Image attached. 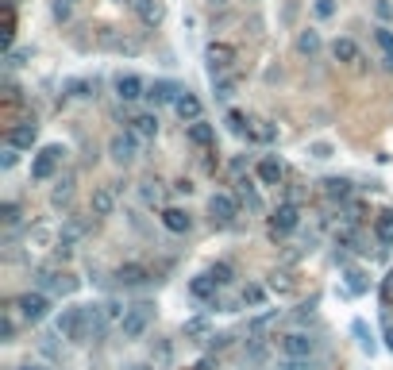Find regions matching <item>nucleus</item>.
<instances>
[{
  "label": "nucleus",
  "instance_id": "nucleus-3",
  "mask_svg": "<svg viewBox=\"0 0 393 370\" xmlns=\"http://www.w3.org/2000/svg\"><path fill=\"white\" fill-rule=\"evenodd\" d=\"M12 305H15V312L23 316V324H43V320L51 316V293L27 290V293H20Z\"/></svg>",
  "mask_w": 393,
  "mask_h": 370
},
{
  "label": "nucleus",
  "instance_id": "nucleus-42",
  "mask_svg": "<svg viewBox=\"0 0 393 370\" xmlns=\"http://www.w3.org/2000/svg\"><path fill=\"white\" fill-rule=\"evenodd\" d=\"M274 370H313V359H277Z\"/></svg>",
  "mask_w": 393,
  "mask_h": 370
},
{
  "label": "nucleus",
  "instance_id": "nucleus-21",
  "mask_svg": "<svg viewBox=\"0 0 393 370\" xmlns=\"http://www.w3.org/2000/svg\"><path fill=\"white\" fill-rule=\"evenodd\" d=\"M174 112H177V116H182V123H196V120H204L201 116V97H196V93H189V89H185V93L182 97H177V104H174Z\"/></svg>",
  "mask_w": 393,
  "mask_h": 370
},
{
  "label": "nucleus",
  "instance_id": "nucleus-34",
  "mask_svg": "<svg viewBox=\"0 0 393 370\" xmlns=\"http://www.w3.org/2000/svg\"><path fill=\"white\" fill-rule=\"evenodd\" d=\"M139 201H143L146 209H154V204H162V182H154V178H146V182H139Z\"/></svg>",
  "mask_w": 393,
  "mask_h": 370
},
{
  "label": "nucleus",
  "instance_id": "nucleus-5",
  "mask_svg": "<svg viewBox=\"0 0 393 370\" xmlns=\"http://www.w3.org/2000/svg\"><path fill=\"white\" fill-rule=\"evenodd\" d=\"M270 235L274 240H285V235H293L301 228V204H293V201H282L274 212H270Z\"/></svg>",
  "mask_w": 393,
  "mask_h": 370
},
{
  "label": "nucleus",
  "instance_id": "nucleus-30",
  "mask_svg": "<svg viewBox=\"0 0 393 370\" xmlns=\"http://www.w3.org/2000/svg\"><path fill=\"white\" fill-rule=\"evenodd\" d=\"M235 89H239V73H224V78H216L212 81V93H216V101L220 104H227L235 97Z\"/></svg>",
  "mask_w": 393,
  "mask_h": 370
},
{
  "label": "nucleus",
  "instance_id": "nucleus-56",
  "mask_svg": "<svg viewBox=\"0 0 393 370\" xmlns=\"http://www.w3.org/2000/svg\"><path fill=\"white\" fill-rule=\"evenodd\" d=\"M251 4H258V0H251Z\"/></svg>",
  "mask_w": 393,
  "mask_h": 370
},
{
  "label": "nucleus",
  "instance_id": "nucleus-45",
  "mask_svg": "<svg viewBox=\"0 0 393 370\" xmlns=\"http://www.w3.org/2000/svg\"><path fill=\"white\" fill-rule=\"evenodd\" d=\"M355 335H358V347L363 351H374V335L366 332V324H355Z\"/></svg>",
  "mask_w": 393,
  "mask_h": 370
},
{
  "label": "nucleus",
  "instance_id": "nucleus-55",
  "mask_svg": "<svg viewBox=\"0 0 393 370\" xmlns=\"http://www.w3.org/2000/svg\"><path fill=\"white\" fill-rule=\"evenodd\" d=\"M116 4H127V8H131V0H116Z\"/></svg>",
  "mask_w": 393,
  "mask_h": 370
},
{
  "label": "nucleus",
  "instance_id": "nucleus-24",
  "mask_svg": "<svg viewBox=\"0 0 393 370\" xmlns=\"http://www.w3.org/2000/svg\"><path fill=\"white\" fill-rule=\"evenodd\" d=\"M235 197H239V204H247L251 212H262V197H258V185L251 182V178H235Z\"/></svg>",
  "mask_w": 393,
  "mask_h": 370
},
{
  "label": "nucleus",
  "instance_id": "nucleus-29",
  "mask_svg": "<svg viewBox=\"0 0 393 370\" xmlns=\"http://www.w3.org/2000/svg\"><path fill=\"white\" fill-rule=\"evenodd\" d=\"M70 201H73V174H66L51 189V209H70Z\"/></svg>",
  "mask_w": 393,
  "mask_h": 370
},
{
  "label": "nucleus",
  "instance_id": "nucleus-28",
  "mask_svg": "<svg viewBox=\"0 0 393 370\" xmlns=\"http://www.w3.org/2000/svg\"><path fill=\"white\" fill-rule=\"evenodd\" d=\"M324 197L328 201H339V204H351V182L347 178H324Z\"/></svg>",
  "mask_w": 393,
  "mask_h": 370
},
{
  "label": "nucleus",
  "instance_id": "nucleus-49",
  "mask_svg": "<svg viewBox=\"0 0 393 370\" xmlns=\"http://www.w3.org/2000/svg\"><path fill=\"white\" fill-rule=\"evenodd\" d=\"M316 16H320V20L335 16V4H332V0H316Z\"/></svg>",
  "mask_w": 393,
  "mask_h": 370
},
{
  "label": "nucleus",
  "instance_id": "nucleus-18",
  "mask_svg": "<svg viewBox=\"0 0 393 370\" xmlns=\"http://www.w3.org/2000/svg\"><path fill=\"white\" fill-rule=\"evenodd\" d=\"M162 228H166L170 235H189L193 216L185 209H177V204H170V209H162Z\"/></svg>",
  "mask_w": 393,
  "mask_h": 370
},
{
  "label": "nucleus",
  "instance_id": "nucleus-43",
  "mask_svg": "<svg viewBox=\"0 0 393 370\" xmlns=\"http://www.w3.org/2000/svg\"><path fill=\"white\" fill-rule=\"evenodd\" d=\"M15 162H20V151H15L12 143H4V151H0V170H12Z\"/></svg>",
  "mask_w": 393,
  "mask_h": 370
},
{
  "label": "nucleus",
  "instance_id": "nucleus-39",
  "mask_svg": "<svg viewBox=\"0 0 393 370\" xmlns=\"http://www.w3.org/2000/svg\"><path fill=\"white\" fill-rule=\"evenodd\" d=\"M374 43H378L382 54L389 58V54H393V31H389V27H374Z\"/></svg>",
  "mask_w": 393,
  "mask_h": 370
},
{
  "label": "nucleus",
  "instance_id": "nucleus-13",
  "mask_svg": "<svg viewBox=\"0 0 393 370\" xmlns=\"http://www.w3.org/2000/svg\"><path fill=\"white\" fill-rule=\"evenodd\" d=\"M4 143H12L15 151H31V147L39 143V123L35 120H20V123H12L8 128V135H4Z\"/></svg>",
  "mask_w": 393,
  "mask_h": 370
},
{
  "label": "nucleus",
  "instance_id": "nucleus-22",
  "mask_svg": "<svg viewBox=\"0 0 393 370\" xmlns=\"http://www.w3.org/2000/svg\"><path fill=\"white\" fill-rule=\"evenodd\" d=\"M332 58H335V62H343V66H363L358 43H355V39H347V35H343V39H335V43H332Z\"/></svg>",
  "mask_w": 393,
  "mask_h": 370
},
{
  "label": "nucleus",
  "instance_id": "nucleus-51",
  "mask_svg": "<svg viewBox=\"0 0 393 370\" xmlns=\"http://www.w3.org/2000/svg\"><path fill=\"white\" fill-rule=\"evenodd\" d=\"M227 4H232V0H208V8H212V12H216V8H220V12H224Z\"/></svg>",
  "mask_w": 393,
  "mask_h": 370
},
{
  "label": "nucleus",
  "instance_id": "nucleus-37",
  "mask_svg": "<svg viewBox=\"0 0 393 370\" xmlns=\"http://www.w3.org/2000/svg\"><path fill=\"white\" fill-rule=\"evenodd\" d=\"M270 290L274 293H293L297 282H293V274H285V270H274V274H270Z\"/></svg>",
  "mask_w": 393,
  "mask_h": 370
},
{
  "label": "nucleus",
  "instance_id": "nucleus-2",
  "mask_svg": "<svg viewBox=\"0 0 393 370\" xmlns=\"http://www.w3.org/2000/svg\"><path fill=\"white\" fill-rule=\"evenodd\" d=\"M235 62H239V51H235L232 43H220V39H212L208 47H204V70H208V78H224V73H235Z\"/></svg>",
  "mask_w": 393,
  "mask_h": 370
},
{
  "label": "nucleus",
  "instance_id": "nucleus-7",
  "mask_svg": "<svg viewBox=\"0 0 393 370\" xmlns=\"http://www.w3.org/2000/svg\"><path fill=\"white\" fill-rule=\"evenodd\" d=\"M151 320H154V305L139 301V305H131L127 316L120 320V335H124V340H143L146 328H151Z\"/></svg>",
  "mask_w": 393,
  "mask_h": 370
},
{
  "label": "nucleus",
  "instance_id": "nucleus-52",
  "mask_svg": "<svg viewBox=\"0 0 393 370\" xmlns=\"http://www.w3.org/2000/svg\"><path fill=\"white\" fill-rule=\"evenodd\" d=\"M127 370H151V366H146V363H135V366H127Z\"/></svg>",
  "mask_w": 393,
  "mask_h": 370
},
{
  "label": "nucleus",
  "instance_id": "nucleus-10",
  "mask_svg": "<svg viewBox=\"0 0 393 370\" xmlns=\"http://www.w3.org/2000/svg\"><path fill=\"white\" fill-rule=\"evenodd\" d=\"M208 216H212V224H235V216H239V197L235 193H212L208 197Z\"/></svg>",
  "mask_w": 393,
  "mask_h": 370
},
{
  "label": "nucleus",
  "instance_id": "nucleus-23",
  "mask_svg": "<svg viewBox=\"0 0 393 370\" xmlns=\"http://www.w3.org/2000/svg\"><path fill=\"white\" fill-rule=\"evenodd\" d=\"M189 297L201 301V305H216V282L208 274H196L189 282Z\"/></svg>",
  "mask_w": 393,
  "mask_h": 370
},
{
  "label": "nucleus",
  "instance_id": "nucleus-27",
  "mask_svg": "<svg viewBox=\"0 0 393 370\" xmlns=\"http://www.w3.org/2000/svg\"><path fill=\"white\" fill-rule=\"evenodd\" d=\"M374 240L382 247H393V209H382L374 216Z\"/></svg>",
  "mask_w": 393,
  "mask_h": 370
},
{
  "label": "nucleus",
  "instance_id": "nucleus-35",
  "mask_svg": "<svg viewBox=\"0 0 393 370\" xmlns=\"http://www.w3.org/2000/svg\"><path fill=\"white\" fill-rule=\"evenodd\" d=\"M204 274L216 282V290H224V285H232V278H235V270H232V262H212Z\"/></svg>",
  "mask_w": 393,
  "mask_h": 370
},
{
  "label": "nucleus",
  "instance_id": "nucleus-31",
  "mask_svg": "<svg viewBox=\"0 0 393 370\" xmlns=\"http://www.w3.org/2000/svg\"><path fill=\"white\" fill-rule=\"evenodd\" d=\"M20 312H15V305H8L4 312H0V340L4 343H12L15 340V332H20Z\"/></svg>",
  "mask_w": 393,
  "mask_h": 370
},
{
  "label": "nucleus",
  "instance_id": "nucleus-36",
  "mask_svg": "<svg viewBox=\"0 0 393 370\" xmlns=\"http://www.w3.org/2000/svg\"><path fill=\"white\" fill-rule=\"evenodd\" d=\"M224 123H227V131H232V135H251V120L243 116V112H235V109L224 116Z\"/></svg>",
  "mask_w": 393,
  "mask_h": 370
},
{
  "label": "nucleus",
  "instance_id": "nucleus-26",
  "mask_svg": "<svg viewBox=\"0 0 393 370\" xmlns=\"http://www.w3.org/2000/svg\"><path fill=\"white\" fill-rule=\"evenodd\" d=\"M27 247H35V251H46V247H58V232H54L51 224H35L27 232Z\"/></svg>",
  "mask_w": 393,
  "mask_h": 370
},
{
  "label": "nucleus",
  "instance_id": "nucleus-1",
  "mask_svg": "<svg viewBox=\"0 0 393 370\" xmlns=\"http://www.w3.org/2000/svg\"><path fill=\"white\" fill-rule=\"evenodd\" d=\"M54 328L70 343H89V305H66L54 320Z\"/></svg>",
  "mask_w": 393,
  "mask_h": 370
},
{
  "label": "nucleus",
  "instance_id": "nucleus-9",
  "mask_svg": "<svg viewBox=\"0 0 393 370\" xmlns=\"http://www.w3.org/2000/svg\"><path fill=\"white\" fill-rule=\"evenodd\" d=\"M139 147H143V139H139L135 131H116V135L108 139V159L116 162V166H131V162L139 159Z\"/></svg>",
  "mask_w": 393,
  "mask_h": 370
},
{
  "label": "nucleus",
  "instance_id": "nucleus-14",
  "mask_svg": "<svg viewBox=\"0 0 393 370\" xmlns=\"http://www.w3.org/2000/svg\"><path fill=\"white\" fill-rule=\"evenodd\" d=\"M112 89H116V97L124 104H135V101H143V97H146V81L139 78V73H116Z\"/></svg>",
  "mask_w": 393,
  "mask_h": 370
},
{
  "label": "nucleus",
  "instance_id": "nucleus-33",
  "mask_svg": "<svg viewBox=\"0 0 393 370\" xmlns=\"http://www.w3.org/2000/svg\"><path fill=\"white\" fill-rule=\"evenodd\" d=\"M239 301H243L247 309H262V305H266V285L247 282V285H243V293H239Z\"/></svg>",
  "mask_w": 393,
  "mask_h": 370
},
{
  "label": "nucleus",
  "instance_id": "nucleus-50",
  "mask_svg": "<svg viewBox=\"0 0 393 370\" xmlns=\"http://www.w3.org/2000/svg\"><path fill=\"white\" fill-rule=\"evenodd\" d=\"M378 16H382V20H389V16H393V4H389V0H378Z\"/></svg>",
  "mask_w": 393,
  "mask_h": 370
},
{
  "label": "nucleus",
  "instance_id": "nucleus-8",
  "mask_svg": "<svg viewBox=\"0 0 393 370\" xmlns=\"http://www.w3.org/2000/svg\"><path fill=\"white\" fill-rule=\"evenodd\" d=\"M316 347H320V340L308 332H285L282 340H277V351H282V359H313Z\"/></svg>",
  "mask_w": 393,
  "mask_h": 370
},
{
  "label": "nucleus",
  "instance_id": "nucleus-17",
  "mask_svg": "<svg viewBox=\"0 0 393 370\" xmlns=\"http://www.w3.org/2000/svg\"><path fill=\"white\" fill-rule=\"evenodd\" d=\"M151 282V270L143 266V262H124V266L116 270V285H124V290H139V285Z\"/></svg>",
  "mask_w": 393,
  "mask_h": 370
},
{
  "label": "nucleus",
  "instance_id": "nucleus-47",
  "mask_svg": "<svg viewBox=\"0 0 393 370\" xmlns=\"http://www.w3.org/2000/svg\"><path fill=\"white\" fill-rule=\"evenodd\" d=\"M308 154H313V159H332V143H313V147H308Z\"/></svg>",
  "mask_w": 393,
  "mask_h": 370
},
{
  "label": "nucleus",
  "instance_id": "nucleus-4",
  "mask_svg": "<svg viewBox=\"0 0 393 370\" xmlns=\"http://www.w3.org/2000/svg\"><path fill=\"white\" fill-rule=\"evenodd\" d=\"M62 162H66V147H58V143L35 151L31 154V182H51V178L58 174Z\"/></svg>",
  "mask_w": 393,
  "mask_h": 370
},
{
  "label": "nucleus",
  "instance_id": "nucleus-41",
  "mask_svg": "<svg viewBox=\"0 0 393 370\" xmlns=\"http://www.w3.org/2000/svg\"><path fill=\"white\" fill-rule=\"evenodd\" d=\"M347 290L351 293H366V274L363 270H347Z\"/></svg>",
  "mask_w": 393,
  "mask_h": 370
},
{
  "label": "nucleus",
  "instance_id": "nucleus-54",
  "mask_svg": "<svg viewBox=\"0 0 393 370\" xmlns=\"http://www.w3.org/2000/svg\"><path fill=\"white\" fill-rule=\"evenodd\" d=\"M20 370H43V366H31V363H27V366H20Z\"/></svg>",
  "mask_w": 393,
  "mask_h": 370
},
{
  "label": "nucleus",
  "instance_id": "nucleus-12",
  "mask_svg": "<svg viewBox=\"0 0 393 370\" xmlns=\"http://www.w3.org/2000/svg\"><path fill=\"white\" fill-rule=\"evenodd\" d=\"M116 201H120V189L116 185H96L93 197H89V212H93L96 220H108L112 212H116Z\"/></svg>",
  "mask_w": 393,
  "mask_h": 370
},
{
  "label": "nucleus",
  "instance_id": "nucleus-25",
  "mask_svg": "<svg viewBox=\"0 0 393 370\" xmlns=\"http://www.w3.org/2000/svg\"><path fill=\"white\" fill-rule=\"evenodd\" d=\"M182 335H185L189 343H208V340H212V324H208L204 316H189V320L182 324Z\"/></svg>",
  "mask_w": 393,
  "mask_h": 370
},
{
  "label": "nucleus",
  "instance_id": "nucleus-53",
  "mask_svg": "<svg viewBox=\"0 0 393 370\" xmlns=\"http://www.w3.org/2000/svg\"><path fill=\"white\" fill-rule=\"evenodd\" d=\"M386 340H389V351H393V328H389V332H386Z\"/></svg>",
  "mask_w": 393,
  "mask_h": 370
},
{
  "label": "nucleus",
  "instance_id": "nucleus-48",
  "mask_svg": "<svg viewBox=\"0 0 393 370\" xmlns=\"http://www.w3.org/2000/svg\"><path fill=\"white\" fill-rule=\"evenodd\" d=\"M158 355V363H170V355H174V347H170V343H158V347L151 351V359Z\"/></svg>",
  "mask_w": 393,
  "mask_h": 370
},
{
  "label": "nucleus",
  "instance_id": "nucleus-6",
  "mask_svg": "<svg viewBox=\"0 0 393 370\" xmlns=\"http://www.w3.org/2000/svg\"><path fill=\"white\" fill-rule=\"evenodd\" d=\"M35 290L70 297V293H77V278H70L66 270H54V266H39L35 270Z\"/></svg>",
  "mask_w": 393,
  "mask_h": 370
},
{
  "label": "nucleus",
  "instance_id": "nucleus-15",
  "mask_svg": "<svg viewBox=\"0 0 393 370\" xmlns=\"http://www.w3.org/2000/svg\"><path fill=\"white\" fill-rule=\"evenodd\" d=\"M255 178H258V185H282L285 162L277 159V154H262V159L255 162Z\"/></svg>",
  "mask_w": 393,
  "mask_h": 370
},
{
  "label": "nucleus",
  "instance_id": "nucleus-46",
  "mask_svg": "<svg viewBox=\"0 0 393 370\" xmlns=\"http://www.w3.org/2000/svg\"><path fill=\"white\" fill-rule=\"evenodd\" d=\"M73 12V0H54V20H70Z\"/></svg>",
  "mask_w": 393,
  "mask_h": 370
},
{
  "label": "nucleus",
  "instance_id": "nucleus-19",
  "mask_svg": "<svg viewBox=\"0 0 393 370\" xmlns=\"http://www.w3.org/2000/svg\"><path fill=\"white\" fill-rule=\"evenodd\" d=\"M131 12L139 16L143 27H158L162 16H166V8H162V0H131Z\"/></svg>",
  "mask_w": 393,
  "mask_h": 370
},
{
  "label": "nucleus",
  "instance_id": "nucleus-38",
  "mask_svg": "<svg viewBox=\"0 0 393 370\" xmlns=\"http://www.w3.org/2000/svg\"><path fill=\"white\" fill-rule=\"evenodd\" d=\"M93 81H66V97H93Z\"/></svg>",
  "mask_w": 393,
  "mask_h": 370
},
{
  "label": "nucleus",
  "instance_id": "nucleus-44",
  "mask_svg": "<svg viewBox=\"0 0 393 370\" xmlns=\"http://www.w3.org/2000/svg\"><path fill=\"white\" fill-rule=\"evenodd\" d=\"M274 135H277V131L270 128L266 120H258V128H251V139H262V143H274Z\"/></svg>",
  "mask_w": 393,
  "mask_h": 370
},
{
  "label": "nucleus",
  "instance_id": "nucleus-32",
  "mask_svg": "<svg viewBox=\"0 0 393 370\" xmlns=\"http://www.w3.org/2000/svg\"><path fill=\"white\" fill-rule=\"evenodd\" d=\"M320 31H313V27H308V31H301V35H297V54H305V58H313V54H320Z\"/></svg>",
  "mask_w": 393,
  "mask_h": 370
},
{
  "label": "nucleus",
  "instance_id": "nucleus-40",
  "mask_svg": "<svg viewBox=\"0 0 393 370\" xmlns=\"http://www.w3.org/2000/svg\"><path fill=\"white\" fill-rule=\"evenodd\" d=\"M0 216H4V228H15V224H20V204H15V201H4Z\"/></svg>",
  "mask_w": 393,
  "mask_h": 370
},
{
  "label": "nucleus",
  "instance_id": "nucleus-16",
  "mask_svg": "<svg viewBox=\"0 0 393 370\" xmlns=\"http://www.w3.org/2000/svg\"><path fill=\"white\" fill-rule=\"evenodd\" d=\"M185 139H189L196 151H212L216 147V123H208V120L185 123Z\"/></svg>",
  "mask_w": 393,
  "mask_h": 370
},
{
  "label": "nucleus",
  "instance_id": "nucleus-11",
  "mask_svg": "<svg viewBox=\"0 0 393 370\" xmlns=\"http://www.w3.org/2000/svg\"><path fill=\"white\" fill-rule=\"evenodd\" d=\"M185 89L177 85V81L170 78H154L151 85H146V101H151V112L158 109V104H177V97H182Z\"/></svg>",
  "mask_w": 393,
  "mask_h": 370
},
{
  "label": "nucleus",
  "instance_id": "nucleus-20",
  "mask_svg": "<svg viewBox=\"0 0 393 370\" xmlns=\"http://www.w3.org/2000/svg\"><path fill=\"white\" fill-rule=\"evenodd\" d=\"M127 131H135L143 143H151V139L158 135V112H135V116L127 120Z\"/></svg>",
  "mask_w": 393,
  "mask_h": 370
}]
</instances>
